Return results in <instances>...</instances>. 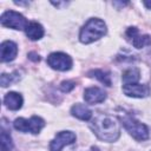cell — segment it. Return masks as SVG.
<instances>
[{
    "label": "cell",
    "mask_w": 151,
    "mask_h": 151,
    "mask_svg": "<svg viewBox=\"0 0 151 151\" xmlns=\"http://www.w3.org/2000/svg\"><path fill=\"white\" fill-rule=\"evenodd\" d=\"M71 113L74 117L81 119V120H90L91 117H92V111L87 106H85L84 104H76V105H73L72 109H71Z\"/></svg>",
    "instance_id": "5bb4252c"
},
{
    "label": "cell",
    "mask_w": 151,
    "mask_h": 151,
    "mask_svg": "<svg viewBox=\"0 0 151 151\" xmlns=\"http://www.w3.org/2000/svg\"><path fill=\"white\" fill-rule=\"evenodd\" d=\"M1 60L4 63L7 61H12L18 53V46L15 42L11 41V40H6L1 44Z\"/></svg>",
    "instance_id": "8fae6325"
},
{
    "label": "cell",
    "mask_w": 151,
    "mask_h": 151,
    "mask_svg": "<svg viewBox=\"0 0 151 151\" xmlns=\"http://www.w3.org/2000/svg\"><path fill=\"white\" fill-rule=\"evenodd\" d=\"M105 98H106V93L104 92V90H101L97 86L88 87L84 91V99L88 104L101 103V101L105 100Z\"/></svg>",
    "instance_id": "30bf717a"
},
{
    "label": "cell",
    "mask_w": 151,
    "mask_h": 151,
    "mask_svg": "<svg viewBox=\"0 0 151 151\" xmlns=\"http://www.w3.org/2000/svg\"><path fill=\"white\" fill-rule=\"evenodd\" d=\"M88 74H92V77L97 78L99 81H101L106 86H111V78L107 72H104L103 70H93Z\"/></svg>",
    "instance_id": "2e32d148"
},
{
    "label": "cell",
    "mask_w": 151,
    "mask_h": 151,
    "mask_svg": "<svg viewBox=\"0 0 151 151\" xmlns=\"http://www.w3.org/2000/svg\"><path fill=\"white\" fill-rule=\"evenodd\" d=\"M76 142V134L71 131H61L50 144V151H60L65 145Z\"/></svg>",
    "instance_id": "ba28073f"
},
{
    "label": "cell",
    "mask_w": 151,
    "mask_h": 151,
    "mask_svg": "<svg viewBox=\"0 0 151 151\" xmlns=\"http://www.w3.org/2000/svg\"><path fill=\"white\" fill-rule=\"evenodd\" d=\"M140 76H139V70L138 68H129L123 73V83L124 85H130V84H137V81L139 80Z\"/></svg>",
    "instance_id": "9a60e30c"
},
{
    "label": "cell",
    "mask_w": 151,
    "mask_h": 151,
    "mask_svg": "<svg viewBox=\"0 0 151 151\" xmlns=\"http://www.w3.org/2000/svg\"><path fill=\"white\" fill-rule=\"evenodd\" d=\"M13 147V142L11 134L7 133L5 129H1V151H9Z\"/></svg>",
    "instance_id": "e0dca14e"
},
{
    "label": "cell",
    "mask_w": 151,
    "mask_h": 151,
    "mask_svg": "<svg viewBox=\"0 0 151 151\" xmlns=\"http://www.w3.org/2000/svg\"><path fill=\"white\" fill-rule=\"evenodd\" d=\"M90 126L94 132V134L99 139L105 142H114L118 139L120 134L119 123L117 122L116 118L109 114H104V113L97 114L90 123Z\"/></svg>",
    "instance_id": "6da1fadb"
},
{
    "label": "cell",
    "mask_w": 151,
    "mask_h": 151,
    "mask_svg": "<svg viewBox=\"0 0 151 151\" xmlns=\"http://www.w3.org/2000/svg\"><path fill=\"white\" fill-rule=\"evenodd\" d=\"M106 33V25L103 20L98 18L90 19L80 29L79 40L83 44H90L94 40H98Z\"/></svg>",
    "instance_id": "7a4b0ae2"
},
{
    "label": "cell",
    "mask_w": 151,
    "mask_h": 151,
    "mask_svg": "<svg viewBox=\"0 0 151 151\" xmlns=\"http://www.w3.org/2000/svg\"><path fill=\"white\" fill-rule=\"evenodd\" d=\"M47 64L58 71H68L72 67V59L63 52H54L47 57Z\"/></svg>",
    "instance_id": "8992f818"
},
{
    "label": "cell",
    "mask_w": 151,
    "mask_h": 151,
    "mask_svg": "<svg viewBox=\"0 0 151 151\" xmlns=\"http://www.w3.org/2000/svg\"><path fill=\"white\" fill-rule=\"evenodd\" d=\"M1 25L8 28H14V29H25L27 26V20L25 17L15 11H7L1 15Z\"/></svg>",
    "instance_id": "5b68a950"
},
{
    "label": "cell",
    "mask_w": 151,
    "mask_h": 151,
    "mask_svg": "<svg viewBox=\"0 0 151 151\" xmlns=\"http://www.w3.org/2000/svg\"><path fill=\"white\" fill-rule=\"evenodd\" d=\"M126 39L136 47V48H143L145 46L151 45V38L146 34H140L139 31L136 27H129L126 33Z\"/></svg>",
    "instance_id": "52a82bcc"
},
{
    "label": "cell",
    "mask_w": 151,
    "mask_h": 151,
    "mask_svg": "<svg viewBox=\"0 0 151 151\" xmlns=\"http://www.w3.org/2000/svg\"><path fill=\"white\" fill-rule=\"evenodd\" d=\"M73 87H74V83H73V81H70V80L63 81L61 85H60V88H61L64 92H70Z\"/></svg>",
    "instance_id": "d6986e66"
},
{
    "label": "cell",
    "mask_w": 151,
    "mask_h": 151,
    "mask_svg": "<svg viewBox=\"0 0 151 151\" xmlns=\"http://www.w3.org/2000/svg\"><path fill=\"white\" fill-rule=\"evenodd\" d=\"M26 35L31 39V40H39L42 38L44 35V28L40 24L35 22V21H31L27 24L26 28H25Z\"/></svg>",
    "instance_id": "4fadbf2b"
},
{
    "label": "cell",
    "mask_w": 151,
    "mask_h": 151,
    "mask_svg": "<svg viewBox=\"0 0 151 151\" xmlns=\"http://www.w3.org/2000/svg\"><path fill=\"white\" fill-rule=\"evenodd\" d=\"M143 4H144V5H145V6L149 8V9H151V0H145Z\"/></svg>",
    "instance_id": "ffe728a7"
},
{
    "label": "cell",
    "mask_w": 151,
    "mask_h": 151,
    "mask_svg": "<svg viewBox=\"0 0 151 151\" xmlns=\"http://www.w3.org/2000/svg\"><path fill=\"white\" fill-rule=\"evenodd\" d=\"M123 92L133 98H145L150 94V87L147 85H140V84H130L123 86Z\"/></svg>",
    "instance_id": "9c48e42d"
},
{
    "label": "cell",
    "mask_w": 151,
    "mask_h": 151,
    "mask_svg": "<svg viewBox=\"0 0 151 151\" xmlns=\"http://www.w3.org/2000/svg\"><path fill=\"white\" fill-rule=\"evenodd\" d=\"M14 80H15V79H14L13 74H5V73L1 74V85H2L4 87L7 86V85H9V84H12Z\"/></svg>",
    "instance_id": "ac0fdd59"
},
{
    "label": "cell",
    "mask_w": 151,
    "mask_h": 151,
    "mask_svg": "<svg viewBox=\"0 0 151 151\" xmlns=\"http://www.w3.org/2000/svg\"><path fill=\"white\" fill-rule=\"evenodd\" d=\"M4 104L9 110H19L22 106V97L17 92H8L4 98Z\"/></svg>",
    "instance_id": "7c38bea8"
},
{
    "label": "cell",
    "mask_w": 151,
    "mask_h": 151,
    "mask_svg": "<svg viewBox=\"0 0 151 151\" xmlns=\"http://www.w3.org/2000/svg\"><path fill=\"white\" fill-rule=\"evenodd\" d=\"M15 130L21 132H31V133H39L40 130L45 126V122L42 118L38 116H33L29 119L25 118H17L13 123Z\"/></svg>",
    "instance_id": "277c9868"
},
{
    "label": "cell",
    "mask_w": 151,
    "mask_h": 151,
    "mask_svg": "<svg viewBox=\"0 0 151 151\" xmlns=\"http://www.w3.org/2000/svg\"><path fill=\"white\" fill-rule=\"evenodd\" d=\"M122 124L124 125V127L127 130V132L137 140L142 142V140H146L149 138V130L147 127L138 122L134 117L130 116V114H123L119 117Z\"/></svg>",
    "instance_id": "3957f363"
}]
</instances>
